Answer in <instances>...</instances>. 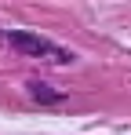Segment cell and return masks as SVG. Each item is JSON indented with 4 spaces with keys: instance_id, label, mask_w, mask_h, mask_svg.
Returning a JSON list of instances; mask_svg holds the SVG:
<instances>
[{
    "instance_id": "cell-2",
    "label": "cell",
    "mask_w": 131,
    "mask_h": 135,
    "mask_svg": "<svg viewBox=\"0 0 131 135\" xmlns=\"http://www.w3.org/2000/svg\"><path fill=\"white\" fill-rule=\"evenodd\" d=\"M29 99L33 102H44V106H58V102H66V91L55 88V84H47V80H29Z\"/></svg>"
},
{
    "instance_id": "cell-1",
    "label": "cell",
    "mask_w": 131,
    "mask_h": 135,
    "mask_svg": "<svg viewBox=\"0 0 131 135\" xmlns=\"http://www.w3.org/2000/svg\"><path fill=\"white\" fill-rule=\"evenodd\" d=\"M4 40L15 47L18 55H29V59H51V62H73V51L58 47L47 37H37V33H26V29H7Z\"/></svg>"
}]
</instances>
